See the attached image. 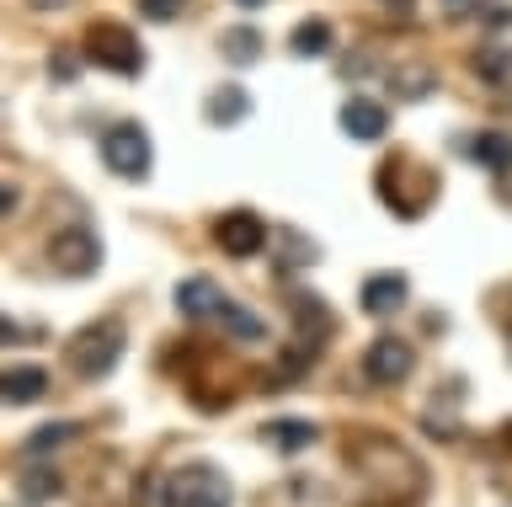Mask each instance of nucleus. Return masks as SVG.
Here are the masks:
<instances>
[{
	"label": "nucleus",
	"instance_id": "obj_15",
	"mask_svg": "<svg viewBox=\"0 0 512 507\" xmlns=\"http://www.w3.org/2000/svg\"><path fill=\"white\" fill-rule=\"evenodd\" d=\"M315 438H320L315 422H267V443L278 454H299V449H310Z\"/></svg>",
	"mask_w": 512,
	"mask_h": 507
},
{
	"label": "nucleus",
	"instance_id": "obj_22",
	"mask_svg": "<svg viewBox=\"0 0 512 507\" xmlns=\"http://www.w3.org/2000/svg\"><path fill=\"white\" fill-rule=\"evenodd\" d=\"M187 11V0H139V17H150V22H176Z\"/></svg>",
	"mask_w": 512,
	"mask_h": 507
},
{
	"label": "nucleus",
	"instance_id": "obj_3",
	"mask_svg": "<svg viewBox=\"0 0 512 507\" xmlns=\"http://www.w3.org/2000/svg\"><path fill=\"white\" fill-rule=\"evenodd\" d=\"M230 481L214 465H182L166 481V507H230Z\"/></svg>",
	"mask_w": 512,
	"mask_h": 507
},
{
	"label": "nucleus",
	"instance_id": "obj_2",
	"mask_svg": "<svg viewBox=\"0 0 512 507\" xmlns=\"http://www.w3.org/2000/svg\"><path fill=\"white\" fill-rule=\"evenodd\" d=\"M64 358H70V369L80 379H107L112 369H118V358H123V331L112 321H96V326H86L70 342V353H64Z\"/></svg>",
	"mask_w": 512,
	"mask_h": 507
},
{
	"label": "nucleus",
	"instance_id": "obj_12",
	"mask_svg": "<svg viewBox=\"0 0 512 507\" xmlns=\"http://www.w3.org/2000/svg\"><path fill=\"white\" fill-rule=\"evenodd\" d=\"M48 395V374L38 363H22V369H6V401L11 406H27V401H43Z\"/></svg>",
	"mask_w": 512,
	"mask_h": 507
},
{
	"label": "nucleus",
	"instance_id": "obj_6",
	"mask_svg": "<svg viewBox=\"0 0 512 507\" xmlns=\"http://www.w3.org/2000/svg\"><path fill=\"white\" fill-rule=\"evenodd\" d=\"M411 369H416V353H411L406 337H379V342H368L363 374L374 379V385H406Z\"/></svg>",
	"mask_w": 512,
	"mask_h": 507
},
{
	"label": "nucleus",
	"instance_id": "obj_7",
	"mask_svg": "<svg viewBox=\"0 0 512 507\" xmlns=\"http://www.w3.org/2000/svg\"><path fill=\"white\" fill-rule=\"evenodd\" d=\"M48 257H54V267L64 278H91L102 267V246H96L91 230H64V235H54Z\"/></svg>",
	"mask_w": 512,
	"mask_h": 507
},
{
	"label": "nucleus",
	"instance_id": "obj_23",
	"mask_svg": "<svg viewBox=\"0 0 512 507\" xmlns=\"http://www.w3.org/2000/svg\"><path fill=\"white\" fill-rule=\"evenodd\" d=\"M22 491H27L32 502H48V497L59 491V481H54L48 470H27V475H22Z\"/></svg>",
	"mask_w": 512,
	"mask_h": 507
},
{
	"label": "nucleus",
	"instance_id": "obj_4",
	"mask_svg": "<svg viewBox=\"0 0 512 507\" xmlns=\"http://www.w3.org/2000/svg\"><path fill=\"white\" fill-rule=\"evenodd\" d=\"M102 161L107 171H118L123 182H144L150 177V134L139 123H112L102 134Z\"/></svg>",
	"mask_w": 512,
	"mask_h": 507
},
{
	"label": "nucleus",
	"instance_id": "obj_27",
	"mask_svg": "<svg viewBox=\"0 0 512 507\" xmlns=\"http://www.w3.org/2000/svg\"><path fill=\"white\" fill-rule=\"evenodd\" d=\"M235 6H246V11H256V6H267V0H235Z\"/></svg>",
	"mask_w": 512,
	"mask_h": 507
},
{
	"label": "nucleus",
	"instance_id": "obj_10",
	"mask_svg": "<svg viewBox=\"0 0 512 507\" xmlns=\"http://www.w3.org/2000/svg\"><path fill=\"white\" fill-rule=\"evenodd\" d=\"M342 129L368 145V139H384V129H390V113H384L379 102H368V97H352V102L342 107Z\"/></svg>",
	"mask_w": 512,
	"mask_h": 507
},
{
	"label": "nucleus",
	"instance_id": "obj_13",
	"mask_svg": "<svg viewBox=\"0 0 512 507\" xmlns=\"http://www.w3.org/2000/svg\"><path fill=\"white\" fill-rule=\"evenodd\" d=\"M246 113H251L246 86H219L214 97H208V123H214V129H230V123H240Z\"/></svg>",
	"mask_w": 512,
	"mask_h": 507
},
{
	"label": "nucleus",
	"instance_id": "obj_14",
	"mask_svg": "<svg viewBox=\"0 0 512 507\" xmlns=\"http://www.w3.org/2000/svg\"><path fill=\"white\" fill-rule=\"evenodd\" d=\"M219 326L230 331V337H240V342H267V321H262L256 310L235 305V299H224V310H219Z\"/></svg>",
	"mask_w": 512,
	"mask_h": 507
},
{
	"label": "nucleus",
	"instance_id": "obj_19",
	"mask_svg": "<svg viewBox=\"0 0 512 507\" xmlns=\"http://www.w3.org/2000/svg\"><path fill=\"white\" fill-rule=\"evenodd\" d=\"M470 155H480L491 171H507L512 166V139L507 134H480L475 145H470Z\"/></svg>",
	"mask_w": 512,
	"mask_h": 507
},
{
	"label": "nucleus",
	"instance_id": "obj_9",
	"mask_svg": "<svg viewBox=\"0 0 512 507\" xmlns=\"http://www.w3.org/2000/svg\"><path fill=\"white\" fill-rule=\"evenodd\" d=\"M406 294H411L406 273H374L363 283V310L368 315H395L400 305H406Z\"/></svg>",
	"mask_w": 512,
	"mask_h": 507
},
{
	"label": "nucleus",
	"instance_id": "obj_26",
	"mask_svg": "<svg viewBox=\"0 0 512 507\" xmlns=\"http://www.w3.org/2000/svg\"><path fill=\"white\" fill-rule=\"evenodd\" d=\"M384 6H390V11H406V6H411V0H384Z\"/></svg>",
	"mask_w": 512,
	"mask_h": 507
},
{
	"label": "nucleus",
	"instance_id": "obj_24",
	"mask_svg": "<svg viewBox=\"0 0 512 507\" xmlns=\"http://www.w3.org/2000/svg\"><path fill=\"white\" fill-rule=\"evenodd\" d=\"M75 70H80V59H70V54H54V81H70Z\"/></svg>",
	"mask_w": 512,
	"mask_h": 507
},
{
	"label": "nucleus",
	"instance_id": "obj_11",
	"mask_svg": "<svg viewBox=\"0 0 512 507\" xmlns=\"http://www.w3.org/2000/svg\"><path fill=\"white\" fill-rule=\"evenodd\" d=\"M294 321H299V342H304V347H320V342L331 337V326H336L331 310L320 305L315 294H299V299H294Z\"/></svg>",
	"mask_w": 512,
	"mask_h": 507
},
{
	"label": "nucleus",
	"instance_id": "obj_16",
	"mask_svg": "<svg viewBox=\"0 0 512 507\" xmlns=\"http://www.w3.org/2000/svg\"><path fill=\"white\" fill-rule=\"evenodd\" d=\"M288 49H294L299 59H320V54L331 49V22H326V17L299 22V27H294V38H288Z\"/></svg>",
	"mask_w": 512,
	"mask_h": 507
},
{
	"label": "nucleus",
	"instance_id": "obj_1",
	"mask_svg": "<svg viewBox=\"0 0 512 507\" xmlns=\"http://www.w3.org/2000/svg\"><path fill=\"white\" fill-rule=\"evenodd\" d=\"M86 59L107 75H139L144 70V49L139 38L118 22H91L86 27Z\"/></svg>",
	"mask_w": 512,
	"mask_h": 507
},
{
	"label": "nucleus",
	"instance_id": "obj_25",
	"mask_svg": "<svg viewBox=\"0 0 512 507\" xmlns=\"http://www.w3.org/2000/svg\"><path fill=\"white\" fill-rule=\"evenodd\" d=\"M38 11H59V6H70V0H32Z\"/></svg>",
	"mask_w": 512,
	"mask_h": 507
},
{
	"label": "nucleus",
	"instance_id": "obj_18",
	"mask_svg": "<svg viewBox=\"0 0 512 507\" xmlns=\"http://www.w3.org/2000/svg\"><path fill=\"white\" fill-rule=\"evenodd\" d=\"M75 438H80L75 422H48L43 433L27 438V454H54V449H64V443H75Z\"/></svg>",
	"mask_w": 512,
	"mask_h": 507
},
{
	"label": "nucleus",
	"instance_id": "obj_17",
	"mask_svg": "<svg viewBox=\"0 0 512 507\" xmlns=\"http://www.w3.org/2000/svg\"><path fill=\"white\" fill-rule=\"evenodd\" d=\"M219 54L230 59V65H256L262 59V33H251V27H230L219 43Z\"/></svg>",
	"mask_w": 512,
	"mask_h": 507
},
{
	"label": "nucleus",
	"instance_id": "obj_20",
	"mask_svg": "<svg viewBox=\"0 0 512 507\" xmlns=\"http://www.w3.org/2000/svg\"><path fill=\"white\" fill-rule=\"evenodd\" d=\"M507 65H512V54L502 49V43H480V49H475V70L486 75L491 86H502V75H507Z\"/></svg>",
	"mask_w": 512,
	"mask_h": 507
},
{
	"label": "nucleus",
	"instance_id": "obj_21",
	"mask_svg": "<svg viewBox=\"0 0 512 507\" xmlns=\"http://www.w3.org/2000/svg\"><path fill=\"white\" fill-rule=\"evenodd\" d=\"M432 91V70H395V97H427Z\"/></svg>",
	"mask_w": 512,
	"mask_h": 507
},
{
	"label": "nucleus",
	"instance_id": "obj_5",
	"mask_svg": "<svg viewBox=\"0 0 512 507\" xmlns=\"http://www.w3.org/2000/svg\"><path fill=\"white\" fill-rule=\"evenodd\" d=\"M214 241L224 257H256V251L267 246V225H262V214H251V209H230V214H219V225H214Z\"/></svg>",
	"mask_w": 512,
	"mask_h": 507
},
{
	"label": "nucleus",
	"instance_id": "obj_8",
	"mask_svg": "<svg viewBox=\"0 0 512 507\" xmlns=\"http://www.w3.org/2000/svg\"><path fill=\"white\" fill-rule=\"evenodd\" d=\"M176 310L187 315V321H219V310H224V289L214 278H203V273H192L176 283Z\"/></svg>",
	"mask_w": 512,
	"mask_h": 507
}]
</instances>
